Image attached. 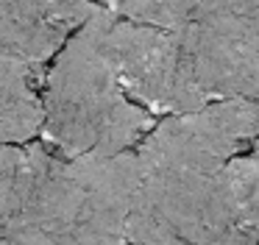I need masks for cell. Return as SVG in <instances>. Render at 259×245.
Returning a JSON list of instances; mask_svg holds the SVG:
<instances>
[{
	"mask_svg": "<svg viewBox=\"0 0 259 245\" xmlns=\"http://www.w3.org/2000/svg\"><path fill=\"white\" fill-rule=\"evenodd\" d=\"M251 156H253V159H256V165H259V137H256V139H253V142H251Z\"/></svg>",
	"mask_w": 259,
	"mask_h": 245,
	"instance_id": "cell-10",
	"label": "cell"
},
{
	"mask_svg": "<svg viewBox=\"0 0 259 245\" xmlns=\"http://www.w3.org/2000/svg\"><path fill=\"white\" fill-rule=\"evenodd\" d=\"M112 11L101 9L64 42L42 81V145L64 159L117 156L142 142L156 117L137 106L101 53V31Z\"/></svg>",
	"mask_w": 259,
	"mask_h": 245,
	"instance_id": "cell-1",
	"label": "cell"
},
{
	"mask_svg": "<svg viewBox=\"0 0 259 245\" xmlns=\"http://www.w3.org/2000/svg\"><path fill=\"white\" fill-rule=\"evenodd\" d=\"M98 9L95 0H0V56L48 64Z\"/></svg>",
	"mask_w": 259,
	"mask_h": 245,
	"instance_id": "cell-5",
	"label": "cell"
},
{
	"mask_svg": "<svg viewBox=\"0 0 259 245\" xmlns=\"http://www.w3.org/2000/svg\"><path fill=\"white\" fill-rule=\"evenodd\" d=\"M45 64L0 56V145H25L42 128Z\"/></svg>",
	"mask_w": 259,
	"mask_h": 245,
	"instance_id": "cell-6",
	"label": "cell"
},
{
	"mask_svg": "<svg viewBox=\"0 0 259 245\" xmlns=\"http://www.w3.org/2000/svg\"><path fill=\"white\" fill-rule=\"evenodd\" d=\"M259 137V100H212L187 114H170L137 145V161L145 167H184L218 173Z\"/></svg>",
	"mask_w": 259,
	"mask_h": 245,
	"instance_id": "cell-3",
	"label": "cell"
},
{
	"mask_svg": "<svg viewBox=\"0 0 259 245\" xmlns=\"http://www.w3.org/2000/svg\"><path fill=\"white\" fill-rule=\"evenodd\" d=\"M101 53L123 92L156 114H187L201 109L184 70L179 31L109 17L101 31Z\"/></svg>",
	"mask_w": 259,
	"mask_h": 245,
	"instance_id": "cell-2",
	"label": "cell"
},
{
	"mask_svg": "<svg viewBox=\"0 0 259 245\" xmlns=\"http://www.w3.org/2000/svg\"><path fill=\"white\" fill-rule=\"evenodd\" d=\"M179 31L184 70L201 103L259 100V17L195 14Z\"/></svg>",
	"mask_w": 259,
	"mask_h": 245,
	"instance_id": "cell-4",
	"label": "cell"
},
{
	"mask_svg": "<svg viewBox=\"0 0 259 245\" xmlns=\"http://www.w3.org/2000/svg\"><path fill=\"white\" fill-rule=\"evenodd\" d=\"M31 173V145H0V231L12 220Z\"/></svg>",
	"mask_w": 259,
	"mask_h": 245,
	"instance_id": "cell-8",
	"label": "cell"
},
{
	"mask_svg": "<svg viewBox=\"0 0 259 245\" xmlns=\"http://www.w3.org/2000/svg\"><path fill=\"white\" fill-rule=\"evenodd\" d=\"M95 3L120 20L176 31L192 17L201 0H95Z\"/></svg>",
	"mask_w": 259,
	"mask_h": 245,
	"instance_id": "cell-7",
	"label": "cell"
},
{
	"mask_svg": "<svg viewBox=\"0 0 259 245\" xmlns=\"http://www.w3.org/2000/svg\"><path fill=\"white\" fill-rule=\"evenodd\" d=\"M195 14H234V17H259V0H201Z\"/></svg>",
	"mask_w": 259,
	"mask_h": 245,
	"instance_id": "cell-9",
	"label": "cell"
}]
</instances>
